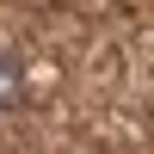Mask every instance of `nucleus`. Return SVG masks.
I'll return each mask as SVG.
<instances>
[{"mask_svg": "<svg viewBox=\"0 0 154 154\" xmlns=\"http://www.w3.org/2000/svg\"><path fill=\"white\" fill-rule=\"evenodd\" d=\"M19 99H25V68H19V56H12V49H0V111L19 105Z\"/></svg>", "mask_w": 154, "mask_h": 154, "instance_id": "1", "label": "nucleus"}]
</instances>
